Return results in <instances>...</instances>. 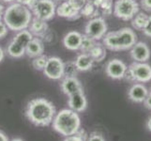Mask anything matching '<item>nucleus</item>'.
<instances>
[{
    "label": "nucleus",
    "instance_id": "f257e3e1",
    "mask_svg": "<svg viewBox=\"0 0 151 141\" xmlns=\"http://www.w3.org/2000/svg\"><path fill=\"white\" fill-rule=\"evenodd\" d=\"M56 114L54 103L45 98L30 100L25 107L24 115L28 121L38 127H45L53 122Z\"/></svg>",
    "mask_w": 151,
    "mask_h": 141
},
{
    "label": "nucleus",
    "instance_id": "f03ea898",
    "mask_svg": "<svg viewBox=\"0 0 151 141\" xmlns=\"http://www.w3.org/2000/svg\"><path fill=\"white\" fill-rule=\"evenodd\" d=\"M32 12L19 3H12L5 9L3 19L9 30L18 31L27 29L32 20Z\"/></svg>",
    "mask_w": 151,
    "mask_h": 141
},
{
    "label": "nucleus",
    "instance_id": "7ed1b4c3",
    "mask_svg": "<svg viewBox=\"0 0 151 141\" xmlns=\"http://www.w3.org/2000/svg\"><path fill=\"white\" fill-rule=\"evenodd\" d=\"M137 43V35L129 27L107 32L102 38V44L111 51L129 50Z\"/></svg>",
    "mask_w": 151,
    "mask_h": 141
},
{
    "label": "nucleus",
    "instance_id": "20e7f679",
    "mask_svg": "<svg viewBox=\"0 0 151 141\" xmlns=\"http://www.w3.org/2000/svg\"><path fill=\"white\" fill-rule=\"evenodd\" d=\"M53 129L63 137H70L81 129V119L71 109H62L54 118Z\"/></svg>",
    "mask_w": 151,
    "mask_h": 141
},
{
    "label": "nucleus",
    "instance_id": "39448f33",
    "mask_svg": "<svg viewBox=\"0 0 151 141\" xmlns=\"http://www.w3.org/2000/svg\"><path fill=\"white\" fill-rule=\"evenodd\" d=\"M124 79L131 83H147L151 80V66L147 62L134 61L127 68Z\"/></svg>",
    "mask_w": 151,
    "mask_h": 141
},
{
    "label": "nucleus",
    "instance_id": "423d86ee",
    "mask_svg": "<svg viewBox=\"0 0 151 141\" xmlns=\"http://www.w3.org/2000/svg\"><path fill=\"white\" fill-rule=\"evenodd\" d=\"M139 7L136 0H116L114 5V14L123 21H129L139 12Z\"/></svg>",
    "mask_w": 151,
    "mask_h": 141
},
{
    "label": "nucleus",
    "instance_id": "0eeeda50",
    "mask_svg": "<svg viewBox=\"0 0 151 141\" xmlns=\"http://www.w3.org/2000/svg\"><path fill=\"white\" fill-rule=\"evenodd\" d=\"M55 9L56 7L54 0H38L31 12L36 18L47 22L54 18Z\"/></svg>",
    "mask_w": 151,
    "mask_h": 141
},
{
    "label": "nucleus",
    "instance_id": "6e6552de",
    "mask_svg": "<svg viewBox=\"0 0 151 141\" xmlns=\"http://www.w3.org/2000/svg\"><path fill=\"white\" fill-rule=\"evenodd\" d=\"M107 24L102 17H95L88 21L85 27V34L89 36L95 40H102L104 35L107 33Z\"/></svg>",
    "mask_w": 151,
    "mask_h": 141
},
{
    "label": "nucleus",
    "instance_id": "1a4fd4ad",
    "mask_svg": "<svg viewBox=\"0 0 151 141\" xmlns=\"http://www.w3.org/2000/svg\"><path fill=\"white\" fill-rule=\"evenodd\" d=\"M42 72L49 79L60 80L64 77V62L57 56L48 57Z\"/></svg>",
    "mask_w": 151,
    "mask_h": 141
},
{
    "label": "nucleus",
    "instance_id": "9d476101",
    "mask_svg": "<svg viewBox=\"0 0 151 141\" xmlns=\"http://www.w3.org/2000/svg\"><path fill=\"white\" fill-rule=\"evenodd\" d=\"M127 65L121 59H114L107 62L105 67L106 74L114 80L123 79L127 71Z\"/></svg>",
    "mask_w": 151,
    "mask_h": 141
},
{
    "label": "nucleus",
    "instance_id": "9b49d317",
    "mask_svg": "<svg viewBox=\"0 0 151 141\" xmlns=\"http://www.w3.org/2000/svg\"><path fill=\"white\" fill-rule=\"evenodd\" d=\"M129 50L132 59L136 62H147L150 59L151 53L149 47L143 41L136 43Z\"/></svg>",
    "mask_w": 151,
    "mask_h": 141
},
{
    "label": "nucleus",
    "instance_id": "f8f14e48",
    "mask_svg": "<svg viewBox=\"0 0 151 141\" xmlns=\"http://www.w3.org/2000/svg\"><path fill=\"white\" fill-rule=\"evenodd\" d=\"M68 104H69L70 109L75 112H83L85 111L87 107V99L85 95L84 91H79L71 94L68 96Z\"/></svg>",
    "mask_w": 151,
    "mask_h": 141
},
{
    "label": "nucleus",
    "instance_id": "ddd939ff",
    "mask_svg": "<svg viewBox=\"0 0 151 141\" xmlns=\"http://www.w3.org/2000/svg\"><path fill=\"white\" fill-rule=\"evenodd\" d=\"M148 94L147 87L142 83H134L128 90V97L133 103H141L145 101Z\"/></svg>",
    "mask_w": 151,
    "mask_h": 141
},
{
    "label": "nucleus",
    "instance_id": "4468645a",
    "mask_svg": "<svg viewBox=\"0 0 151 141\" xmlns=\"http://www.w3.org/2000/svg\"><path fill=\"white\" fill-rule=\"evenodd\" d=\"M60 87L63 93L67 96L79 91H84L81 82L77 79V77H63V80L60 83Z\"/></svg>",
    "mask_w": 151,
    "mask_h": 141
},
{
    "label": "nucleus",
    "instance_id": "2eb2a0df",
    "mask_svg": "<svg viewBox=\"0 0 151 141\" xmlns=\"http://www.w3.org/2000/svg\"><path fill=\"white\" fill-rule=\"evenodd\" d=\"M55 13L58 15L59 17L67 18V19H70V20H75V19H78L81 16L80 12L72 7L68 0L67 1L62 2L59 6L56 8Z\"/></svg>",
    "mask_w": 151,
    "mask_h": 141
},
{
    "label": "nucleus",
    "instance_id": "dca6fc26",
    "mask_svg": "<svg viewBox=\"0 0 151 141\" xmlns=\"http://www.w3.org/2000/svg\"><path fill=\"white\" fill-rule=\"evenodd\" d=\"M82 34L78 31H70L68 32L63 39V44L65 48L70 51H77L80 49Z\"/></svg>",
    "mask_w": 151,
    "mask_h": 141
},
{
    "label": "nucleus",
    "instance_id": "f3484780",
    "mask_svg": "<svg viewBox=\"0 0 151 141\" xmlns=\"http://www.w3.org/2000/svg\"><path fill=\"white\" fill-rule=\"evenodd\" d=\"M44 45L43 43L39 38H33L29 41V43L25 47V54L29 57H37L43 55Z\"/></svg>",
    "mask_w": 151,
    "mask_h": 141
},
{
    "label": "nucleus",
    "instance_id": "a211bd4d",
    "mask_svg": "<svg viewBox=\"0 0 151 141\" xmlns=\"http://www.w3.org/2000/svg\"><path fill=\"white\" fill-rule=\"evenodd\" d=\"M28 28L33 36L35 35V36H37V37H40V36H43L46 31H47L48 25L46 24L45 21L35 17L31 20Z\"/></svg>",
    "mask_w": 151,
    "mask_h": 141
},
{
    "label": "nucleus",
    "instance_id": "6ab92c4d",
    "mask_svg": "<svg viewBox=\"0 0 151 141\" xmlns=\"http://www.w3.org/2000/svg\"><path fill=\"white\" fill-rule=\"evenodd\" d=\"M74 62H75V65L77 67L78 71L86 72V71H89L92 68L94 60L92 59V57L89 56V54L82 53L76 57Z\"/></svg>",
    "mask_w": 151,
    "mask_h": 141
},
{
    "label": "nucleus",
    "instance_id": "aec40b11",
    "mask_svg": "<svg viewBox=\"0 0 151 141\" xmlns=\"http://www.w3.org/2000/svg\"><path fill=\"white\" fill-rule=\"evenodd\" d=\"M89 56L92 57V59L96 62H101L106 56V48L101 43H96V44L92 47V49L89 51Z\"/></svg>",
    "mask_w": 151,
    "mask_h": 141
},
{
    "label": "nucleus",
    "instance_id": "412c9836",
    "mask_svg": "<svg viewBox=\"0 0 151 141\" xmlns=\"http://www.w3.org/2000/svg\"><path fill=\"white\" fill-rule=\"evenodd\" d=\"M6 52L9 56L13 57V59H20L25 55V48L12 40L7 46Z\"/></svg>",
    "mask_w": 151,
    "mask_h": 141
},
{
    "label": "nucleus",
    "instance_id": "4be33fe9",
    "mask_svg": "<svg viewBox=\"0 0 151 141\" xmlns=\"http://www.w3.org/2000/svg\"><path fill=\"white\" fill-rule=\"evenodd\" d=\"M33 38H34V36L32 35V33H31L29 30L24 29V30L18 31L17 34L13 37L12 40L25 48L27 45L29 43V41Z\"/></svg>",
    "mask_w": 151,
    "mask_h": 141
},
{
    "label": "nucleus",
    "instance_id": "5701e85b",
    "mask_svg": "<svg viewBox=\"0 0 151 141\" xmlns=\"http://www.w3.org/2000/svg\"><path fill=\"white\" fill-rule=\"evenodd\" d=\"M148 16L147 13L145 12H138L135 14V16L132 19V25L135 30H139V31H143L145 28V25L147 23Z\"/></svg>",
    "mask_w": 151,
    "mask_h": 141
},
{
    "label": "nucleus",
    "instance_id": "b1692460",
    "mask_svg": "<svg viewBox=\"0 0 151 141\" xmlns=\"http://www.w3.org/2000/svg\"><path fill=\"white\" fill-rule=\"evenodd\" d=\"M99 13H100V10L89 2H86V4L80 10V15H83V16L91 18V19L95 17H99Z\"/></svg>",
    "mask_w": 151,
    "mask_h": 141
},
{
    "label": "nucleus",
    "instance_id": "393cba45",
    "mask_svg": "<svg viewBox=\"0 0 151 141\" xmlns=\"http://www.w3.org/2000/svg\"><path fill=\"white\" fill-rule=\"evenodd\" d=\"M96 43H97V40H95L94 39L90 38L89 36H87L86 34L83 35L79 50H81L82 53L88 54V53H89V51L92 49V47L96 44Z\"/></svg>",
    "mask_w": 151,
    "mask_h": 141
},
{
    "label": "nucleus",
    "instance_id": "a878e982",
    "mask_svg": "<svg viewBox=\"0 0 151 141\" xmlns=\"http://www.w3.org/2000/svg\"><path fill=\"white\" fill-rule=\"evenodd\" d=\"M78 72L74 61H67L64 63V77H76Z\"/></svg>",
    "mask_w": 151,
    "mask_h": 141
},
{
    "label": "nucleus",
    "instance_id": "bb28decb",
    "mask_svg": "<svg viewBox=\"0 0 151 141\" xmlns=\"http://www.w3.org/2000/svg\"><path fill=\"white\" fill-rule=\"evenodd\" d=\"M48 60V56L45 55H41L37 57H34L32 60V66L36 71H43Z\"/></svg>",
    "mask_w": 151,
    "mask_h": 141
},
{
    "label": "nucleus",
    "instance_id": "cd10ccee",
    "mask_svg": "<svg viewBox=\"0 0 151 141\" xmlns=\"http://www.w3.org/2000/svg\"><path fill=\"white\" fill-rule=\"evenodd\" d=\"M98 9L103 15L108 16V15H110L113 12V1L112 0H103Z\"/></svg>",
    "mask_w": 151,
    "mask_h": 141
},
{
    "label": "nucleus",
    "instance_id": "c85d7f7f",
    "mask_svg": "<svg viewBox=\"0 0 151 141\" xmlns=\"http://www.w3.org/2000/svg\"><path fill=\"white\" fill-rule=\"evenodd\" d=\"M72 7H73L76 10L80 12V10L83 9V7L86 4L87 0H68Z\"/></svg>",
    "mask_w": 151,
    "mask_h": 141
},
{
    "label": "nucleus",
    "instance_id": "c756f323",
    "mask_svg": "<svg viewBox=\"0 0 151 141\" xmlns=\"http://www.w3.org/2000/svg\"><path fill=\"white\" fill-rule=\"evenodd\" d=\"M86 141H105V138L103 137V135L101 133L93 132L87 137Z\"/></svg>",
    "mask_w": 151,
    "mask_h": 141
},
{
    "label": "nucleus",
    "instance_id": "7c9ffc66",
    "mask_svg": "<svg viewBox=\"0 0 151 141\" xmlns=\"http://www.w3.org/2000/svg\"><path fill=\"white\" fill-rule=\"evenodd\" d=\"M16 2L24 5V6H27L31 10L36 5V3L38 2V0H16Z\"/></svg>",
    "mask_w": 151,
    "mask_h": 141
},
{
    "label": "nucleus",
    "instance_id": "2f4dec72",
    "mask_svg": "<svg viewBox=\"0 0 151 141\" xmlns=\"http://www.w3.org/2000/svg\"><path fill=\"white\" fill-rule=\"evenodd\" d=\"M139 6L141 7L145 12H151V0H140Z\"/></svg>",
    "mask_w": 151,
    "mask_h": 141
},
{
    "label": "nucleus",
    "instance_id": "473e14b6",
    "mask_svg": "<svg viewBox=\"0 0 151 141\" xmlns=\"http://www.w3.org/2000/svg\"><path fill=\"white\" fill-rule=\"evenodd\" d=\"M8 31H9V28L6 25V24L0 20V39L6 37L8 34Z\"/></svg>",
    "mask_w": 151,
    "mask_h": 141
},
{
    "label": "nucleus",
    "instance_id": "72a5a7b5",
    "mask_svg": "<svg viewBox=\"0 0 151 141\" xmlns=\"http://www.w3.org/2000/svg\"><path fill=\"white\" fill-rule=\"evenodd\" d=\"M143 32L145 36L151 38V16H148L147 23V25H145V28L143 29Z\"/></svg>",
    "mask_w": 151,
    "mask_h": 141
},
{
    "label": "nucleus",
    "instance_id": "f704fd0d",
    "mask_svg": "<svg viewBox=\"0 0 151 141\" xmlns=\"http://www.w3.org/2000/svg\"><path fill=\"white\" fill-rule=\"evenodd\" d=\"M143 103H144V106H145V108H147V109H149V110H151V91L148 92L147 98L145 99V101Z\"/></svg>",
    "mask_w": 151,
    "mask_h": 141
},
{
    "label": "nucleus",
    "instance_id": "c9c22d12",
    "mask_svg": "<svg viewBox=\"0 0 151 141\" xmlns=\"http://www.w3.org/2000/svg\"><path fill=\"white\" fill-rule=\"evenodd\" d=\"M103 0H87V2L91 3L93 6H95L97 9H99V7L101 6V4L102 3Z\"/></svg>",
    "mask_w": 151,
    "mask_h": 141
},
{
    "label": "nucleus",
    "instance_id": "e433bc0d",
    "mask_svg": "<svg viewBox=\"0 0 151 141\" xmlns=\"http://www.w3.org/2000/svg\"><path fill=\"white\" fill-rule=\"evenodd\" d=\"M0 141H9L6 134L3 133L2 131H0Z\"/></svg>",
    "mask_w": 151,
    "mask_h": 141
},
{
    "label": "nucleus",
    "instance_id": "4c0bfd02",
    "mask_svg": "<svg viewBox=\"0 0 151 141\" xmlns=\"http://www.w3.org/2000/svg\"><path fill=\"white\" fill-rule=\"evenodd\" d=\"M4 12H5V9H4V6L3 5L0 4V20L2 19L3 17V15H4Z\"/></svg>",
    "mask_w": 151,
    "mask_h": 141
},
{
    "label": "nucleus",
    "instance_id": "58836bf2",
    "mask_svg": "<svg viewBox=\"0 0 151 141\" xmlns=\"http://www.w3.org/2000/svg\"><path fill=\"white\" fill-rule=\"evenodd\" d=\"M4 56H5V52L1 47H0V62L4 59Z\"/></svg>",
    "mask_w": 151,
    "mask_h": 141
},
{
    "label": "nucleus",
    "instance_id": "ea45409f",
    "mask_svg": "<svg viewBox=\"0 0 151 141\" xmlns=\"http://www.w3.org/2000/svg\"><path fill=\"white\" fill-rule=\"evenodd\" d=\"M147 128L148 131L151 132V117L147 119Z\"/></svg>",
    "mask_w": 151,
    "mask_h": 141
},
{
    "label": "nucleus",
    "instance_id": "a19ab883",
    "mask_svg": "<svg viewBox=\"0 0 151 141\" xmlns=\"http://www.w3.org/2000/svg\"><path fill=\"white\" fill-rule=\"evenodd\" d=\"M2 1L6 2V3H12L13 1H15V0H2Z\"/></svg>",
    "mask_w": 151,
    "mask_h": 141
},
{
    "label": "nucleus",
    "instance_id": "79ce46f5",
    "mask_svg": "<svg viewBox=\"0 0 151 141\" xmlns=\"http://www.w3.org/2000/svg\"><path fill=\"white\" fill-rule=\"evenodd\" d=\"M10 141H24V140L21 139V138H13L12 140H10Z\"/></svg>",
    "mask_w": 151,
    "mask_h": 141
},
{
    "label": "nucleus",
    "instance_id": "37998d69",
    "mask_svg": "<svg viewBox=\"0 0 151 141\" xmlns=\"http://www.w3.org/2000/svg\"><path fill=\"white\" fill-rule=\"evenodd\" d=\"M55 1H62V2H64V1H67V0H55Z\"/></svg>",
    "mask_w": 151,
    "mask_h": 141
}]
</instances>
